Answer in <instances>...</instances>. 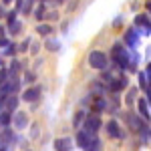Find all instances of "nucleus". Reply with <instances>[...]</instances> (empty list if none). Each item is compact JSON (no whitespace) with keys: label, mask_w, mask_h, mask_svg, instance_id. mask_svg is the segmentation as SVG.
<instances>
[{"label":"nucleus","mask_w":151,"mask_h":151,"mask_svg":"<svg viewBox=\"0 0 151 151\" xmlns=\"http://www.w3.org/2000/svg\"><path fill=\"white\" fill-rule=\"evenodd\" d=\"M35 16L38 18V20H40V18L45 16V6H42V4H40V6H36V12H35Z\"/></svg>","instance_id":"nucleus-19"},{"label":"nucleus","mask_w":151,"mask_h":151,"mask_svg":"<svg viewBox=\"0 0 151 151\" xmlns=\"http://www.w3.org/2000/svg\"><path fill=\"white\" fill-rule=\"evenodd\" d=\"M47 48L48 50H58V42H55V40H47Z\"/></svg>","instance_id":"nucleus-21"},{"label":"nucleus","mask_w":151,"mask_h":151,"mask_svg":"<svg viewBox=\"0 0 151 151\" xmlns=\"http://www.w3.org/2000/svg\"><path fill=\"white\" fill-rule=\"evenodd\" d=\"M85 123H87V131H89V133H97V131H99V129H101V119H99V117H87V121H85Z\"/></svg>","instance_id":"nucleus-7"},{"label":"nucleus","mask_w":151,"mask_h":151,"mask_svg":"<svg viewBox=\"0 0 151 151\" xmlns=\"http://www.w3.org/2000/svg\"><path fill=\"white\" fill-rule=\"evenodd\" d=\"M0 91H2V85H0Z\"/></svg>","instance_id":"nucleus-27"},{"label":"nucleus","mask_w":151,"mask_h":151,"mask_svg":"<svg viewBox=\"0 0 151 151\" xmlns=\"http://www.w3.org/2000/svg\"><path fill=\"white\" fill-rule=\"evenodd\" d=\"M127 119L131 121V127H133V129H141V123L137 121V119H135V115H129Z\"/></svg>","instance_id":"nucleus-18"},{"label":"nucleus","mask_w":151,"mask_h":151,"mask_svg":"<svg viewBox=\"0 0 151 151\" xmlns=\"http://www.w3.org/2000/svg\"><path fill=\"white\" fill-rule=\"evenodd\" d=\"M107 63H109V58H107V55L101 52V50H93V52L89 55V65L97 70H103L105 67H107Z\"/></svg>","instance_id":"nucleus-2"},{"label":"nucleus","mask_w":151,"mask_h":151,"mask_svg":"<svg viewBox=\"0 0 151 151\" xmlns=\"http://www.w3.org/2000/svg\"><path fill=\"white\" fill-rule=\"evenodd\" d=\"M16 105H18V99H16V97H8V95H6V99H4V105H2V109H6V111H8V113H10L12 109H14V107H16Z\"/></svg>","instance_id":"nucleus-11"},{"label":"nucleus","mask_w":151,"mask_h":151,"mask_svg":"<svg viewBox=\"0 0 151 151\" xmlns=\"http://www.w3.org/2000/svg\"><path fill=\"white\" fill-rule=\"evenodd\" d=\"M0 151H4V147H0Z\"/></svg>","instance_id":"nucleus-26"},{"label":"nucleus","mask_w":151,"mask_h":151,"mask_svg":"<svg viewBox=\"0 0 151 151\" xmlns=\"http://www.w3.org/2000/svg\"><path fill=\"white\" fill-rule=\"evenodd\" d=\"M127 87V77H117L113 81H109V89L113 91V93H119L121 89H125Z\"/></svg>","instance_id":"nucleus-4"},{"label":"nucleus","mask_w":151,"mask_h":151,"mask_svg":"<svg viewBox=\"0 0 151 151\" xmlns=\"http://www.w3.org/2000/svg\"><path fill=\"white\" fill-rule=\"evenodd\" d=\"M8 123H10V113H8V111L0 113V127H6Z\"/></svg>","instance_id":"nucleus-15"},{"label":"nucleus","mask_w":151,"mask_h":151,"mask_svg":"<svg viewBox=\"0 0 151 151\" xmlns=\"http://www.w3.org/2000/svg\"><path fill=\"white\" fill-rule=\"evenodd\" d=\"M83 119H85V113H77V117H75V125H77V127L81 125V121H83Z\"/></svg>","instance_id":"nucleus-22"},{"label":"nucleus","mask_w":151,"mask_h":151,"mask_svg":"<svg viewBox=\"0 0 151 151\" xmlns=\"http://www.w3.org/2000/svg\"><path fill=\"white\" fill-rule=\"evenodd\" d=\"M38 97H40V89H38V87H32V89L24 91V95H22V99H24V101H28V103L36 101Z\"/></svg>","instance_id":"nucleus-8"},{"label":"nucleus","mask_w":151,"mask_h":151,"mask_svg":"<svg viewBox=\"0 0 151 151\" xmlns=\"http://www.w3.org/2000/svg\"><path fill=\"white\" fill-rule=\"evenodd\" d=\"M36 32H38V35H50V32H52V26H50V24H40V26H36Z\"/></svg>","instance_id":"nucleus-14"},{"label":"nucleus","mask_w":151,"mask_h":151,"mask_svg":"<svg viewBox=\"0 0 151 151\" xmlns=\"http://www.w3.org/2000/svg\"><path fill=\"white\" fill-rule=\"evenodd\" d=\"M2 2H4V4H8V2H12V0H2Z\"/></svg>","instance_id":"nucleus-25"},{"label":"nucleus","mask_w":151,"mask_h":151,"mask_svg":"<svg viewBox=\"0 0 151 151\" xmlns=\"http://www.w3.org/2000/svg\"><path fill=\"white\" fill-rule=\"evenodd\" d=\"M55 149L57 151H70L73 149V139L70 137H60L55 141Z\"/></svg>","instance_id":"nucleus-6"},{"label":"nucleus","mask_w":151,"mask_h":151,"mask_svg":"<svg viewBox=\"0 0 151 151\" xmlns=\"http://www.w3.org/2000/svg\"><path fill=\"white\" fill-rule=\"evenodd\" d=\"M107 133H109L113 139H121V137H123V131H121V127H119L117 121H109V123H107Z\"/></svg>","instance_id":"nucleus-5"},{"label":"nucleus","mask_w":151,"mask_h":151,"mask_svg":"<svg viewBox=\"0 0 151 151\" xmlns=\"http://www.w3.org/2000/svg\"><path fill=\"white\" fill-rule=\"evenodd\" d=\"M135 93H137V89H131L127 95V99H125V103L127 105H133V99H135Z\"/></svg>","instance_id":"nucleus-17"},{"label":"nucleus","mask_w":151,"mask_h":151,"mask_svg":"<svg viewBox=\"0 0 151 151\" xmlns=\"http://www.w3.org/2000/svg\"><path fill=\"white\" fill-rule=\"evenodd\" d=\"M8 42H6V38H0V47H6Z\"/></svg>","instance_id":"nucleus-23"},{"label":"nucleus","mask_w":151,"mask_h":151,"mask_svg":"<svg viewBox=\"0 0 151 151\" xmlns=\"http://www.w3.org/2000/svg\"><path fill=\"white\" fill-rule=\"evenodd\" d=\"M139 85H141V89L147 87V77H145V73H139Z\"/></svg>","instance_id":"nucleus-20"},{"label":"nucleus","mask_w":151,"mask_h":151,"mask_svg":"<svg viewBox=\"0 0 151 151\" xmlns=\"http://www.w3.org/2000/svg\"><path fill=\"white\" fill-rule=\"evenodd\" d=\"M113 58H115V63L121 67V69H127V67H129V55H127V50L121 47L119 42L113 47Z\"/></svg>","instance_id":"nucleus-3"},{"label":"nucleus","mask_w":151,"mask_h":151,"mask_svg":"<svg viewBox=\"0 0 151 151\" xmlns=\"http://www.w3.org/2000/svg\"><path fill=\"white\" fill-rule=\"evenodd\" d=\"M58 2H63V0H58Z\"/></svg>","instance_id":"nucleus-28"},{"label":"nucleus","mask_w":151,"mask_h":151,"mask_svg":"<svg viewBox=\"0 0 151 151\" xmlns=\"http://www.w3.org/2000/svg\"><path fill=\"white\" fill-rule=\"evenodd\" d=\"M137 24H139V26H147V28L151 26L149 20H147V16H143V14H139V16L135 18V26H137Z\"/></svg>","instance_id":"nucleus-16"},{"label":"nucleus","mask_w":151,"mask_h":151,"mask_svg":"<svg viewBox=\"0 0 151 151\" xmlns=\"http://www.w3.org/2000/svg\"><path fill=\"white\" fill-rule=\"evenodd\" d=\"M139 113L145 119H149V109H147V101L145 99H139Z\"/></svg>","instance_id":"nucleus-13"},{"label":"nucleus","mask_w":151,"mask_h":151,"mask_svg":"<svg viewBox=\"0 0 151 151\" xmlns=\"http://www.w3.org/2000/svg\"><path fill=\"white\" fill-rule=\"evenodd\" d=\"M77 141L83 147V151H101V141L97 139L93 133H89V131H81L77 135Z\"/></svg>","instance_id":"nucleus-1"},{"label":"nucleus","mask_w":151,"mask_h":151,"mask_svg":"<svg viewBox=\"0 0 151 151\" xmlns=\"http://www.w3.org/2000/svg\"><path fill=\"white\" fill-rule=\"evenodd\" d=\"M147 97H149V103H151V87H149V91H147Z\"/></svg>","instance_id":"nucleus-24"},{"label":"nucleus","mask_w":151,"mask_h":151,"mask_svg":"<svg viewBox=\"0 0 151 151\" xmlns=\"http://www.w3.org/2000/svg\"><path fill=\"white\" fill-rule=\"evenodd\" d=\"M105 107H107V103H105V99H101V97H97V99L93 101V111H97V113L103 111Z\"/></svg>","instance_id":"nucleus-12"},{"label":"nucleus","mask_w":151,"mask_h":151,"mask_svg":"<svg viewBox=\"0 0 151 151\" xmlns=\"http://www.w3.org/2000/svg\"><path fill=\"white\" fill-rule=\"evenodd\" d=\"M125 42H127L129 47H135V45L139 42V35H137V28H135V30H129L127 35H125Z\"/></svg>","instance_id":"nucleus-9"},{"label":"nucleus","mask_w":151,"mask_h":151,"mask_svg":"<svg viewBox=\"0 0 151 151\" xmlns=\"http://www.w3.org/2000/svg\"><path fill=\"white\" fill-rule=\"evenodd\" d=\"M26 125H28L26 115H24V113H16V117H14V127L16 129H24Z\"/></svg>","instance_id":"nucleus-10"}]
</instances>
